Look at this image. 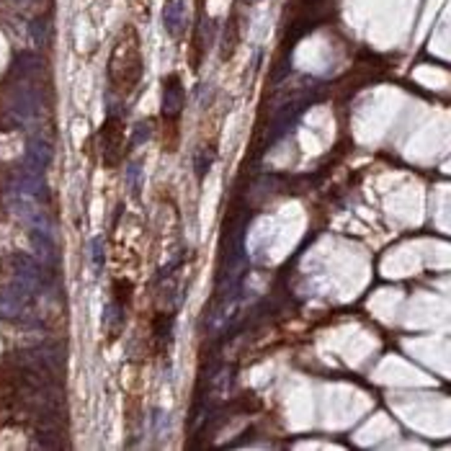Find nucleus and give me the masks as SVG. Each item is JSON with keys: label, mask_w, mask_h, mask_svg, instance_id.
Masks as SVG:
<instances>
[{"label": "nucleus", "mask_w": 451, "mask_h": 451, "mask_svg": "<svg viewBox=\"0 0 451 451\" xmlns=\"http://www.w3.org/2000/svg\"><path fill=\"white\" fill-rule=\"evenodd\" d=\"M145 62H142L140 36L132 26L122 31V36L116 39L111 60H108V81L119 93H132L142 78Z\"/></svg>", "instance_id": "1"}, {"label": "nucleus", "mask_w": 451, "mask_h": 451, "mask_svg": "<svg viewBox=\"0 0 451 451\" xmlns=\"http://www.w3.org/2000/svg\"><path fill=\"white\" fill-rule=\"evenodd\" d=\"M41 114V95L28 78L16 85L14 95H11V101H8V116H11V122L19 124V127H28V124H34Z\"/></svg>", "instance_id": "2"}, {"label": "nucleus", "mask_w": 451, "mask_h": 451, "mask_svg": "<svg viewBox=\"0 0 451 451\" xmlns=\"http://www.w3.org/2000/svg\"><path fill=\"white\" fill-rule=\"evenodd\" d=\"M8 207L19 217L21 222L26 224L28 229H39V232H52V222H49L47 212L41 209L39 199L24 191H8Z\"/></svg>", "instance_id": "3"}, {"label": "nucleus", "mask_w": 451, "mask_h": 451, "mask_svg": "<svg viewBox=\"0 0 451 451\" xmlns=\"http://www.w3.org/2000/svg\"><path fill=\"white\" fill-rule=\"evenodd\" d=\"M34 291L24 286L21 281H11L6 289H0V317L3 320H21L31 310V299H34Z\"/></svg>", "instance_id": "4"}, {"label": "nucleus", "mask_w": 451, "mask_h": 451, "mask_svg": "<svg viewBox=\"0 0 451 451\" xmlns=\"http://www.w3.org/2000/svg\"><path fill=\"white\" fill-rule=\"evenodd\" d=\"M98 140H101L103 162L111 165V168L119 165V162H122V155H124V127H122V122L108 119V122L103 124Z\"/></svg>", "instance_id": "5"}, {"label": "nucleus", "mask_w": 451, "mask_h": 451, "mask_svg": "<svg viewBox=\"0 0 451 451\" xmlns=\"http://www.w3.org/2000/svg\"><path fill=\"white\" fill-rule=\"evenodd\" d=\"M14 279L21 281L24 286L39 294L41 286H44V271H41V263H36L34 258L28 256H16L14 258Z\"/></svg>", "instance_id": "6"}, {"label": "nucleus", "mask_w": 451, "mask_h": 451, "mask_svg": "<svg viewBox=\"0 0 451 451\" xmlns=\"http://www.w3.org/2000/svg\"><path fill=\"white\" fill-rule=\"evenodd\" d=\"M186 106V90L181 85L178 75H168L162 81V116L165 119H175Z\"/></svg>", "instance_id": "7"}, {"label": "nucleus", "mask_w": 451, "mask_h": 451, "mask_svg": "<svg viewBox=\"0 0 451 451\" xmlns=\"http://www.w3.org/2000/svg\"><path fill=\"white\" fill-rule=\"evenodd\" d=\"M11 189L24 191V194H31L39 199V196H44V189H47V186H44V173L24 162V165L16 170L14 181H11Z\"/></svg>", "instance_id": "8"}, {"label": "nucleus", "mask_w": 451, "mask_h": 451, "mask_svg": "<svg viewBox=\"0 0 451 451\" xmlns=\"http://www.w3.org/2000/svg\"><path fill=\"white\" fill-rule=\"evenodd\" d=\"M52 155H54L52 145H49L47 140H41V137H34L26 147V165H31V168L44 173V170L49 168V162H52Z\"/></svg>", "instance_id": "9"}, {"label": "nucleus", "mask_w": 451, "mask_h": 451, "mask_svg": "<svg viewBox=\"0 0 451 451\" xmlns=\"http://www.w3.org/2000/svg\"><path fill=\"white\" fill-rule=\"evenodd\" d=\"M162 24H165V31L170 36L181 34L183 24H186V3L183 0H168L162 6Z\"/></svg>", "instance_id": "10"}, {"label": "nucleus", "mask_w": 451, "mask_h": 451, "mask_svg": "<svg viewBox=\"0 0 451 451\" xmlns=\"http://www.w3.org/2000/svg\"><path fill=\"white\" fill-rule=\"evenodd\" d=\"M31 245H34L36 256H39L41 263H54L57 258V245H54V235L52 232H39V229H31Z\"/></svg>", "instance_id": "11"}, {"label": "nucleus", "mask_w": 451, "mask_h": 451, "mask_svg": "<svg viewBox=\"0 0 451 451\" xmlns=\"http://www.w3.org/2000/svg\"><path fill=\"white\" fill-rule=\"evenodd\" d=\"M90 261H93L95 274H101L103 261H106V253H103V237H93V240H90Z\"/></svg>", "instance_id": "12"}, {"label": "nucleus", "mask_w": 451, "mask_h": 451, "mask_svg": "<svg viewBox=\"0 0 451 451\" xmlns=\"http://www.w3.org/2000/svg\"><path fill=\"white\" fill-rule=\"evenodd\" d=\"M31 39H34L36 44H44V41H47V21L44 19L31 21Z\"/></svg>", "instance_id": "13"}]
</instances>
